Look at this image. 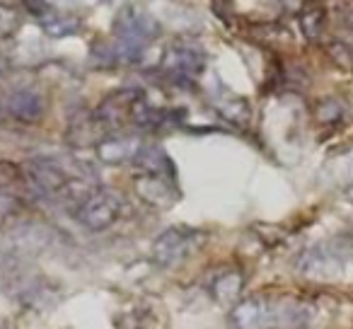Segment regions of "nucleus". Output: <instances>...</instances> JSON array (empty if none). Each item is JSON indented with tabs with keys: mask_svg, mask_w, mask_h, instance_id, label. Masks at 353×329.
<instances>
[{
	"mask_svg": "<svg viewBox=\"0 0 353 329\" xmlns=\"http://www.w3.org/2000/svg\"><path fill=\"white\" fill-rule=\"evenodd\" d=\"M25 175L37 194L75 203V208L99 187L90 165L78 160H63V157H34L25 165Z\"/></svg>",
	"mask_w": 353,
	"mask_h": 329,
	"instance_id": "nucleus-1",
	"label": "nucleus"
},
{
	"mask_svg": "<svg viewBox=\"0 0 353 329\" xmlns=\"http://www.w3.org/2000/svg\"><path fill=\"white\" fill-rule=\"evenodd\" d=\"M203 232L194 230L187 226H174L167 228L165 232L152 240V261L162 269H172V266H179L187 257H192L194 252L201 247Z\"/></svg>",
	"mask_w": 353,
	"mask_h": 329,
	"instance_id": "nucleus-2",
	"label": "nucleus"
},
{
	"mask_svg": "<svg viewBox=\"0 0 353 329\" xmlns=\"http://www.w3.org/2000/svg\"><path fill=\"white\" fill-rule=\"evenodd\" d=\"M123 213V199L114 189L97 187L78 208H75V221L90 232L109 230Z\"/></svg>",
	"mask_w": 353,
	"mask_h": 329,
	"instance_id": "nucleus-3",
	"label": "nucleus"
},
{
	"mask_svg": "<svg viewBox=\"0 0 353 329\" xmlns=\"http://www.w3.org/2000/svg\"><path fill=\"white\" fill-rule=\"evenodd\" d=\"M160 68L172 78H196L206 68V54L199 44L189 41H174L162 54Z\"/></svg>",
	"mask_w": 353,
	"mask_h": 329,
	"instance_id": "nucleus-4",
	"label": "nucleus"
},
{
	"mask_svg": "<svg viewBox=\"0 0 353 329\" xmlns=\"http://www.w3.org/2000/svg\"><path fill=\"white\" fill-rule=\"evenodd\" d=\"M230 322L235 329H279L276 324V305L264 298H247L235 303L230 310Z\"/></svg>",
	"mask_w": 353,
	"mask_h": 329,
	"instance_id": "nucleus-5",
	"label": "nucleus"
},
{
	"mask_svg": "<svg viewBox=\"0 0 353 329\" xmlns=\"http://www.w3.org/2000/svg\"><path fill=\"white\" fill-rule=\"evenodd\" d=\"M6 114L12 121L20 123H37L46 114V99L39 90L34 88H15L3 102Z\"/></svg>",
	"mask_w": 353,
	"mask_h": 329,
	"instance_id": "nucleus-6",
	"label": "nucleus"
},
{
	"mask_svg": "<svg viewBox=\"0 0 353 329\" xmlns=\"http://www.w3.org/2000/svg\"><path fill=\"white\" fill-rule=\"evenodd\" d=\"M27 10L34 15V20L39 22V27L49 37H70L80 30V20L73 15H68L65 10L56 6H49L44 0H34V3H25Z\"/></svg>",
	"mask_w": 353,
	"mask_h": 329,
	"instance_id": "nucleus-7",
	"label": "nucleus"
},
{
	"mask_svg": "<svg viewBox=\"0 0 353 329\" xmlns=\"http://www.w3.org/2000/svg\"><path fill=\"white\" fill-rule=\"evenodd\" d=\"M141 148L143 141L133 133H114V136H104L94 146V152L104 165H123V162L136 160Z\"/></svg>",
	"mask_w": 353,
	"mask_h": 329,
	"instance_id": "nucleus-8",
	"label": "nucleus"
},
{
	"mask_svg": "<svg viewBox=\"0 0 353 329\" xmlns=\"http://www.w3.org/2000/svg\"><path fill=\"white\" fill-rule=\"evenodd\" d=\"M136 194L152 208H170L172 203L179 199V192L174 189V179L160 177V175H138L136 182Z\"/></svg>",
	"mask_w": 353,
	"mask_h": 329,
	"instance_id": "nucleus-9",
	"label": "nucleus"
},
{
	"mask_svg": "<svg viewBox=\"0 0 353 329\" xmlns=\"http://www.w3.org/2000/svg\"><path fill=\"white\" fill-rule=\"evenodd\" d=\"M300 271L312 281H332L341 274V259L327 247H314L300 259Z\"/></svg>",
	"mask_w": 353,
	"mask_h": 329,
	"instance_id": "nucleus-10",
	"label": "nucleus"
},
{
	"mask_svg": "<svg viewBox=\"0 0 353 329\" xmlns=\"http://www.w3.org/2000/svg\"><path fill=\"white\" fill-rule=\"evenodd\" d=\"M242 288H245V276H242L237 269H228V271H223L221 276H216L211 290H213V298H216L218 305L232 308V305L240 300Z\"/></svg>",
	"mask_w": 353,
	"mask_h": 329,
	"instance_id": "nucleus-11",
	"label": "nucleus"
},
{
	"mask_svg": "<svg viewBox=\"0 0 353 329\" xmlns=\"http://www.w3.org/2000/svg\"><path fill=\"white\" fill-rule=\"evenodd\" d=\"M298 20H300L303 34L307 37L310 41H317L319 37H322L324 27H327V12L319 6H305L303 10H300Z\"/></svg>",
	"mask_w": 353,
	"mask_h": 329,
	"instance_id": "nucleus-12",
	"label": "nucleus"
},
{
	"mask_svg": "<svg viewBox=\"0 0 353 329\" xmlns=\"http://www.w3.org/2000/svg\"><path fill=\"white\" fill-rule=\"evenodd\" d=\"M310 322V312L300 303L276 305V324L281 329H305Z\"/></svg>",
	"mask_w": 353,
	"mask_h": 329,
	"instance_id": "nucleus-13",
	"label": "nucleus"
},
{
	"mask_svg": "<svg viewBox=\"0 0 353 329\" xmlns=\"http://www.w3.org/2000/svg\"><path fill=\"white\" fill-rule=\"evenodd\" d=\"M216 107H218V112L232 123H247V119H250V107H247L245 99L237 97V94H228L225 99L218 97Z\"/></svg>",
	"mask_w": 353,
	"mask_h": 329,
	"instance_id": "nucleus-14",
	"label": "nucleus"
},
{
	"mask_svg": "<svg viewBox=\"0 0 353 329\" xmlns=\"http://www.w3.org/2000/svg\"><path fill=\"white\" fill-rule=\"evenodd\" d=\"M22 25V12L17 6L0 3V37H12Z\"/></svg>",
	"mask_w": 353,
	"mask_h": 329,
	"instance_id": "nucleus-15",
	"label": "nucleus"
},
{
	"mask_svg": "<svg viewBox=\"0 0 353 329\" xmlns=\"http://www.w3.org/2000/svg\"><path fill=\"white\" fill-rule=\"evenodd\" d=\"M343 117V107L336 99H322L317 104V121L329 123V121H339Z\"/></svg>",
	"mask_w": 353,
	"mask_h": 329,
	"instance_id": "nucleus-16",
	"label": "nucleus"
},
{
	"mask_svg": "<svg viewBox=\"0 0 353 329\" xmlns=\"http://www.w3.org/2000/svg\"><path fill=\"white\" fill-rule=\"evenodd\" d=\"M339 175L346 184H353V148L339 160Z\"/></svg>",
	"mask_w": 353,
	"mask_h": 329,
	"instance_id": "nucleus-17",
	"label": "nucleus"
},
{
	"mask_svg": "<svg viewBox=\"0 0 353 329\" xmlns=\"http://www.w3.org/2000/svg\"><path fill=\"white\" fill-rule=\"evenodd\" d=\"M6 70H8V63H6V59L0 56V75H6Z\"/></svg>",
	"mask_w": 353,
	"mask_h": 329,
	"instance_id": "nucleus-18",
	"label": "nucleus"
},
{
	"mask_svg": "<svg viewBox=\"0 0 353 329\" xmlns=\"http://www.w3.org/2000/svg\"><path fill=\"white\" fill-rule=\"evenodd\" d=\"M0 286H3V276H0Z\"/></svg>",
	"mask_w": 353,
	"mask_h": 329,
	"instance_id": "nucleus-19",
	"label": "nucleus"
}]
</instances>
